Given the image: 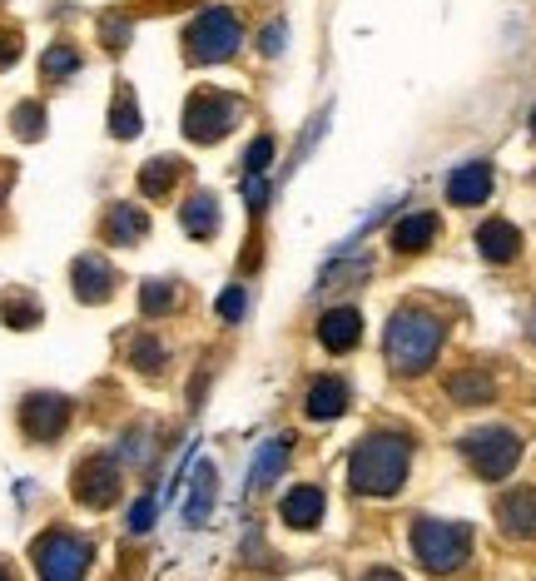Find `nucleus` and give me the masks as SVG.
I'll use <instances>...</instances> for the list:
<instances>
[{
	"mask_svg": "<svg viewBox=\"0 0 536 581\" xmlns=\"http://www.w3.org/2000/svg\"><path fill=\"white\" fill-rule=\"evenodd\" d=\"M442 318H432L427 308H398L393 323H388V338H383V353H388V368L398 378H422L437 353H442Z\"/></svg>",
	"mask_w": 536,
	"mask_h": 581,
	"instance_id": "f257e3e1",
	"label": "nucleus"
},
{
	"mask_svg": "<svg viewBox=\"0 0 536 581\" xmlns=\"http://www.w3.org/2000/svg\"><path fill=\"white\" fill-rule=\"evenodd\" d=\"M407 467H412V447L398 433H368L353 457H348V482L353 492L363 497H393L402 482H407Z\"/></svg>",
	"mask_w": 536,
	"mask_h": 581,
	"instance_id": "f03ea898",
	"label": "nucleus"
},
{
	"mask_svg": "<svg viewBox=\"0 0 536 581\" xmlns=\"http://www.w3.org/2000/svg\"><path fill=\"white\" fill-rule=\"evenodd\" d=\"M407 542H412L417 567L432 572V577H452V572H462L467 557H472V527L442 522V517H417L412 532H407Z\"/></svg>",
	"mask_w": 536,
	"mask_h": 581,
	"instance_id": "7ed1b4c3",
	"label": "nucleus"
},
{
	"mask_svg": "<svg viewBox=\"0 0 536 581\" xmlns=\"http://www.w3.org/2000/svg\"><path fill=\"white\" fill-rule=\"evenodd\" d=\"M239 40H244L239 15L224 10V5H209V10L184 30V55H189L194 65H219V60H229V55L239 50Z\"/></svg>",
	"mask_w": 536,
	"mask_h": 581,
	"instance_id": "20e7f679",
	"label": "nucleus"
},
{
	"mask_svg": "<svg viewBox=\"0 0 536 581\" xmlns=\"http://www.w3.org/2000/svg\"><path fill=\"white\" fill-rule=\"evenodd\" d=\"M462 457H467V467H472L477 477L502 482V477H512L517 462H522V437L512 433V428H477V433L462 437Z\"/></svg>",
	"mask_w": 536,
	"mask_h": 581,
	"instance_id": "39448f33",
	"label": "nucleus"
},
{
	"mask_svg": "<svg viewBox=\"0 0 536 581\" xmlns=\"http://www.w3.org/2000/svg\"><path fill=\"white\" fill-rule=\"evenodd\" d=\"M35 572H40V581H85V572H90V542L75 537V532H65V527L45 532L35 542Z\"/></svg>",
	"mask_w": 536,
	"mask_h": 581,
	"instance_id": "423d86ee",
	"label": "nucleus"
},
{
	"mask_svg": "<svg viewBox=\"0 0 536 581\" xmlns=\"http://www.w3.org/2000/svg\"><path fill=\"white\" fill-rule=\"evenodd\" d=\"M234 125H239V100H234V95H224V90H199V95H189V105H184V135H189L194 145H214V140H224Z\"/></svg>",
	"mask_w": 536,
	"mask_h": 581,
	"instance_id": "0eeeda50",
	"label": "nucleus"
},
{
	"mask_svg": "<svg viewBox=\"0 0 536 581\" xmlns=\"http://www.w3.org/2000/svg\"><path fill=\"white\" fill-rule=\"evenodd\" d=\"M75 497L85 502V507H110L115 497H120V462L115 457H90V462H80V472H75Z\"/></svg>",
	"mask_w": 536,
	"mask_h": 581,
	"instance_id": "6e6552de",
	"label": "nucleus"
},
{
	"mask_svg": "<svg viewBox=\"0 0 536 581\" xmlns=\"http://www.w3.org/2000/svg\"><path fill=\"white\" fill-rule=\"evenodd\" d=\"M65 423H70V403L55 398V393H35V398H25V408H20V428H25V437H35V442L60 437Z\"/></svg>",
	"mask_w": 536,
	"mask_h": 581,
	"instance_id": "1a4fd4ad",
	"label": "nucleus"
},
{
	"mask_svg": "<svg viewBox=\"0 0 536 581\" xmlns=\"http://www.w3.org/2000/svg\"><path fill=\"white\" fill-rule=\"evenodd\" d=\"M492 184H497L492 164H487V159H467L462 169L447 174V199H452L457 209H472V204H487V199H492Z\"/></svg>",
	"mask_w": 536,
	"mask_h": 581,
	"instance_id": "9d476101",
	"label": "nucleus"
},
{
	"mask_svg": "<svg viewBox=\"0 0 536 581\" xmlns=\"http://www.w3.org/2000/svg\"><path fill=\"white\" fill-rule=\"evenodd\" d=\"M348 403H353V388H348L338 373L313 378V383H308V393H303V413H308L313 423H333V418H343V413H348Z\"/></svg>",
	"mask_w": 536,
	"mask_h": 581,
	"instance_id": "9b49d317",
	"label": "nucleus"
},
{
	"mask_svg": "<svg viewBox=\"0 0 536 581\" xmlns=\"http://www.w3.org/2000/svg\"><path fill=\"white\" fill-rule=\"evenodd\" d=\"M497 527L517 542H532L536 537V487H517L497 502Z\"/></svg>",
	"mask_w": 536,
	"mask_h": 581,
	"instance_id": "f8f14e48",
	"label": "nucleus"
},
{
	"mask_svg": "<svg viewBox=\"0 0 536 581\" xmlns=\"http://www.w3.org/2000/svg\"><path fill=\"white\" fill-rule=\"evenodd\" d=\"M288 457H293V437L278 433L268 437L264 447L254 452V467H249V497H259V492H268L278 477H283V467H288Z\"/></svg>",
	"mask_w": 536,
	"mask_h": 581,
	"instance_id": "ddd939ff",
	"label": "nucleus"
},
{
	"mask_svg": "<svg viewBox=\"0 0 536 581\" xmlns=\"http://www.w3.org/2000/svg\"><path fill=\"white\" fill-rule=\"evenodd\" d=\"M358 338H363L358 308H328V313L318 318V343H323L328 353H348V348H358Z\"/></svg>",
	"mask_w": 536,
	"mask_h": 581,
	"instance_id": "4468645a",
	"label": "nucleus"
},
{
	"mask_svg": "<svg viewBox=\"0 0 536 581\" xmlns=\"http://www.w3.org/2000/svg\"><path fill=\"white\" fill-rule=\"evenodd\" d=\"M214 492H219L214 462H194V472H189V497H184V522H189V527H204V522H209Z\"/></svg>",
	"mask_w": 536,
	"mask_h": 581,
	"instance_id": "2eb2a0df",
	"label": "nucleus"
},
{
	"mask_svg": "<svg viewBox=\"0 0 536 581\" xmlns=\"http://www.w3.org/2000/svg\"><path fill=\"white\" fill-rule=\"evenodd\" d=\"M477 254H482L487 264H512V259L522 254V234H517V224H507V219H487V224L477 229Z\"/></svg>",
	"mask_w": 536,
	"mask_h": 581,
	"instance_id": "dca6fc26",
	"label": "nucleus"
},
{
	"mask_svg": "<svg viewBox=\"0 0 536 581\" xmlns=\"http://www.w3.org/2000/svg\"><path fill=\"white\" fill-rule=\"evenodd\" d=\"M283 522L288 527H298V532H313L318 522H323V487H293L288 497H283Z\"/></svg>",
	"mask_w": 536,
	"mask_h": 581,
	"instance_id": "f3484780",
	"label": "nucleus"
},
{
	"mask_svg": "<svg viewBox=\"0 0 536 581\" xmlns=\"http://www.w3.org/2000/svg\"><path fill=\"white\" fill-rule=\"evenodd\" d=\"M75 293H80L85 303H100V298H110V293H115V269H110L105 259L85 254V259L75 264Z\"/></svg>",
	"mask_w": 536,
	"mask_h": 581,
	"instance_id": "a211bd4d",
	"label": "nucleus"
},
{
	"mask_svg": "<svg viewBox=\"0 0 536 581\" xmlns=\"http://www.w3.org/2000/svg\"><path fill=\"white\" fill-rule=\"evenodd\" d=\"M447 398L452 403H492L497 398V378L482 373V368H462L447 378Z\"/></svg>",
	"mask_w": 536,
	"mask_h": 581,
	"instance_id": "6ab92c4d",
	"label": "nucleus"
},
{
	"mask_svg": "<svg viewBox=\"0 0 536 581\" xmlns=\"http://www.w3.org/2000/svg\"><path fill=\"white\" fill-rule=\"evenodd\" d=\"M432 239H437V214H407L393 229V249L398 254H422V249H432Z\"/></svg>",
	"mask_w": 536,
	"mask_h": 581,
	"instance_id": "aec40b11",
	"label": "nucleus"
},
{
	"mask_svg": "<svg viewBox=\"0 0 536 581\" xmlns=\"http://www.w3.org/2000/svg\"><path fill=\"white\" fill-rule=\"evenodd\" d=\"M144 234H149L144 209H134V204H115V209H110V219H105V239H110V244H139Z\"/></svg>",
	"mask_w": 536,
	"mask_h": 581,
	"instance_id": "412c9836",
	"label": "nucleus"
},
{
	"mask_svg": "<svg viewBox=\"0 0 536 581\" xmlns=\"http://www.w3.org/2000/svg\"><path fill=\"white\" fill-rule=\"evenodd\" d=\"M179 224H184L189 239H214V229H219V204H214V194H194V199L184 204Z\"/></svg>",
	"mask_w": 536,
	"mask_h": 581,
	"instance_id": "4be33fe9",
	"label": "nucleus"
},
{
	"mask_svg": "<svg viewBox=\"0 0 536 581\" xmlns=\"http://www.w3.org/2000/svg\"><path fill=\"white\" fill-rule=\"evenodd\" d=\"M174 179H179V159H169V154H159V159H149V164L139 169L144 199H164V194L174 189Z\"/></svg>",
	"mask_w": 536,
	"mask_h": 581,
	"instance_id": "5701e85b",
	"label": "nucleus"
},
{
	"mask_svg": "<svg viewBox=\"0 0 536 581\" xmlns=\"http://www.w3.org/2000/svg\"><path fill=\"white\" fill-rule=\"evenodd\" d=\"M139 308H144V318H159V313H169V308H174V284H164V279H149V284L139 289Z\"/></svg>",
	"mask_w": 536,
	"mask_h": 581,
	"instance_id": "b1692460",
	"label": "nucleus"
},
{
	"mask_svg": "<svg viewBox=\"0 0 536 581\" xmlns=\"http://www.w3.org/2000/svg\"><path fill=\"white\" fill-rule=\"evenodd\" d=\"M40 70H45V80H65V75H75V70H80V55H75L70 45H50Z\"/></svg>",
	"mask_w": 536,
	"mask_h": 581,
	"instance_id": "393cba45",
	"label": "nucleus"
},
{
	"mask_svg": "<svg viewBox=\"0 0 536 581\" xmlns=\"http://www.w3.org/2000/svg\"><path fill=\"white\" fill-rule=\"evenodd\" d=\"M110 130H115L120 140L139 135V115H134V95H130V90H120V100H115V115H110Z\"/></svg>",
	"mask_w": 536,
	"mask_h": 581,
	"instance_id": "a878e982",
	"label": "nucleus"
},
{
	"mask_svg": "<svg viewBox=\"0 0 536 581\" xmlns=\"http://www.w3.org/2000/svg\"><path fill=\"white\" fill-rule=\"evenodd\" d=\"M130 358H134V368H144V373H159V368H164V343H154V338H134V343H130Z\"/></svg>",
	"mask_w": 536,
	"mask_h": 581,
	"instance_id": "bb28decb",
	"label": "nucleus"
},
{
	"mask_svg": "<svg viewBox=\"0 0 536 581\" xmlns=\"http://www.w3.org/2000/svg\"><path fill=\"white\" fill-rule=\"evenodd\" d=\"M214 308H219V318H224V323H239V318L249 313V293H244V284H229V289L219 293V303H214Z\"/></svg>",
	"mask_w": 536,
	"mask_h": 581,
	"instance_id": "cd10ccee",
	"label": "nucleus"
},
{
	"mask_svg": "<svg viewBox=\"0 0 536 581\" xmlns=\"http://www.w3.org/2000/svg\"><path fill=\"white\" fill-rule=\"evenodd\" d=\"M268 164H273V135H259L244 149V174H268Z\"/></svg>",
	"mask_w": 536,
	"mask_h": 581,
	"instance_id": "c85d7f7f",
	"label": "nucleus"
},
{
	"mask_svg": "<svg viewBox=\"0 0 536 581\" xmlns=\"http://www.w3.org/2000/svg\"><path fill=\"white\" fill-rule=\"evenodd\" d=\"M244 194H249V214H264L268 209V179L264 174H244Z\"/></svg>",
	"mask_w": 536,
	"mask_h": 581,
	"instance_id": "c756f323",
	"label": "nucleus"
},
{
	"mask_svg": "<svg viewBox=\"0 0 536 581\" xmlns=\"http://www.w3.org/2000/svg\"><path fill=\"white\" fill-rule=\"evenodd\" d=\"M154 512H159V502L154 497H139L130 507V532H149L154 527Z\"/></svg>",
	"mask_w": 536,
	"mask_h": 581,
	"instance_id": "7c9ffc66",
	"label": "nucleus"
},
{
	"mask_svg": "<svg viewBox=\"0 0 536 581\" xmlns=\"http://www.w3.org/2000/svg\"><path fill=\"white\" fill-rule=\"evenodd\" d=\"M5 313H10V323H15V328H30V323L40 318V308H35L30 298H25V303H20V298H5Z\"/></svg>",
	"mask_w": 536,
	"mask_h": 581,
	"instance_id": "2f4dec72",
	"label": "nucleus"
},
{
	"mask_svg": "<svg viewBox=\"0 0 536 581\" xmlns=\"http://www.w3.org/2000/svg\"><path fill=\"white\" fill-rule=\"evenodd\" d=\"M15 130H20L25 140H35V135H40V105H20V110H15Z\"/></svg>",
	"mask_w": 536,
	"mask_h": 581,
	"instance_id": "473e14b6",
	"label": "nucleus"
},
{
	"mask_svg": "<svg viewBox=\"0 0 536 581\" xmlns=\"http://www.w3.org/2000/svg\"><path fill=\"white\" fill-rule=\"evenodd\" d=\"M259 45H264L268 55H278V50H283V20H273V25H268V30H264V40H259Z\"/></svg>",
	"mask_w": 536,
	"mask_h": 581,
	"instance_id": "72a5a7b5",
	"label": "nucleus"
},
{
	"mask_svg": "<svg viewBox=\"0 0 536 581\" xmlns=\"http://www.w3.org/2000/svg\"><path fill=\"white\" fill-rule=\"evenodd\" d=\"M15 50H20V45H15V35H0V65H5V60H15Z\"/></svg>",
	"mask_w": 536,
	"mask_h": 581,
	"instance_id": "f704fd0d",
	"label": "nucleus"
},
{
	"mask_svg": "<svg viewBox=\"0 0 536 581\" xmlns=\"http://www.w3.org/2000/svg\"><path fill=\"white\" fill-rule=\"evenodd\" d=\"M363 581H402V577H398V572H388V567H378V572H368Z\"/></svg>",
	"mask_w": 536,
	"mask_h": 581,
	"instance_id": "c9c22d12",
	"label": "nucleus"
},
{
	"mask_svg": "<svg viewBox=\"0 0 536 581\" xmlns=\"http://www.w3.org/2000/svg\"><path fill=\"white\" fill-rule=\"evenodd\" d=\"M527 333L536 338V303H532V318H527Z\"/></svg>",
	"mask_w": 536,
	"mask_h": 581,
	"instance_id": "e433bc0d",
	"label": "nucleus"
},
{
	"mask_svg": "<svg viewBox=\"0 0 536 581\" xmlns=\"http://www.w3.org/2000/svg\"><path fill=\"white\" fill-rule=\"evenodd\" d=\"M532 130H536V105H532Z\"/></svg>",
	"mask_w": 536,
	"mask_h": 581,
	"instance_id": "4c0bfd02",
	"label": "nucleus"
},
{
	"mask_svg": "<svg viewBox=\"0 0 536 581\" xmlns=\"http://www.w3.org/2000/svg\"><path fill=\"white\" fill-rule=\"evenodd\" d=\"M0 581H10V577H5V572H0Z\"/></svg>",
	"mask_w": 536,
	"mask_h": 581,
	"instance_id": "58836bf2",
	"label": "nucleus"
}]
</instances>
